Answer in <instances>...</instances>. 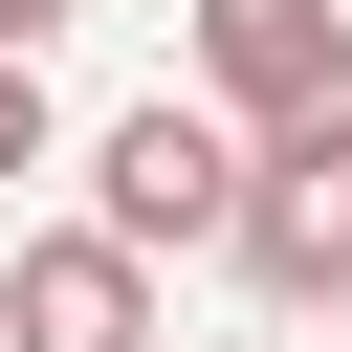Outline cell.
I'll list each match as a JSON object with an SVG mask.
<instances>
[{"label":"cell","mask_w":352,"mask_h":352,"mask_svg":"<svg viewBox=\"0 0 352 352\" xmlns=\"http://www.w3.org/2000/svg\"><path fill=\"white\" fill-rule=\"evenodd\" d=\"M242 198H264V154H242L220 110H176V88L88 132V220H110L132 264H154V242H176V264H242Z\"/></svg>","instance_id":"cell-1"},{"label":"cell","mask_w":352,"mask_h":352,"mask_svg":"<svg viewBox=\"0 0 352 352\" xmlns=\"http://www.w3.org/2000/svg\"><path fill=\"white\" fill-rule=\"evenodd\" d=\"M198 110H220L242 154L352 132V0H198Z\"/></svg>","instance_id":"cell-2"},{"label":"cell","mask_w":352,"mask_h":352,"mask_svg":"<svg viewBox=\"0 0 352 352\" xmlns=\"http://www.w3.org/2000/svg\"><path fill=\"white\" fill-rule=\"evenodd\" d=\"M0 352H154V264H132L110 220H44V242L0 264Z\"/></svg>","instance_id":"cell-3"},{"label":"cell","mask_w":352,"mask_h":352,"mask_svg":"<svg viewBox=\"0 0 352 352\" xmlns=\"http://www.w3.org/2000/svg\"><path fill=\"white\" fill-rule=\"evenodd\" d=\"M242 286H264V308H352V132H286V154H264Z\"/></svg>","instance_id":"cell-4"},{"label":"cell","mask_w":352,"mask_h":352,"mask_svg":"<svg viewBox=\"0 0 352 352\" xmlns=\"http://www.w3.org/2000/svg\"><path fill=\"white\" fill-rule=\"evenodd\" d=\"M0 176H44V66H0Z\"/></svg>","instance_id":"cell-5"},{"label":"cell","mask_w":352,"mask_h":352,"mask_svg":"<svg viewBox=\"0 0 352 352\" xmlns=\"http://www.w3.org/2000/svg\"><path fill=\"white\" fill-rule=\"evenodd\" d=\"M66 22H88V0H0V66H44V44H66Z\"/></svg>","instance_id":"cell-6"}]
</instances>
